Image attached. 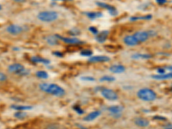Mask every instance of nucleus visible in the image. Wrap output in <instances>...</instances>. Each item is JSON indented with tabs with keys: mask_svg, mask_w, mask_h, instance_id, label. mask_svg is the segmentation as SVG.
Returning a JSON list of instances; mask_svg holds the SVG:
<instances>
[{
	"mask_svg": "<svg viewBox=\"0 0 172 129\" xmlns=\"http://www.w3.org/2000/svg\"><path fill=\"white\" fill-rule=\"evenodd\" d=\"M171 90H172V88H171Z\"/></svg>",
	"mask_w": 172,
	"mask_h": 129,
	"instance_id": "37998d69",
	"label": "nucleus"
},
{
	"mask_svg": "<svg viewBox=\"0 0 172 129\" xmlns=\"http://www.w3.org/2000/svg\"><path fill=\"white\" fill-rule=\"evenodd\" d=\"M35 75H36L37 78H39L40 79H47V78H48V73L47 71H38L35 73Z\"/></svg>",
	"mask_w": 172,
	"mask_h": 129,
	"instance_id": "b1692460",
	"label": "nucleus"
},
{
	"mask_svg": "<svg viewBox=\"0 0 172 129\" xmlns=\"http://www.w3.org/2000/svg\"><path fill=\"white\" fill-rule=\"evenodd\" d=\"M163 129H172V124L165 125V126L163 127Z\"/></svg>",
	"mask_w": 172,
	"mask_h": 129,
	"instance_id": "4c0bfd02",
	"label": "nucleus"
},
{
	"mask_svg": "<svg viewBox=\"0 0 172 129\" xmlns=\"http://www.w3.org/2000/svg\"><path fill=\"white\" fill-rule=\"evenodd\" d=\"M14 2H16V3H19V4H22V3H25L27 0H13Z\"/></svg>",
	"mask_w": 172,
	"mask_h": 129,
	"instance_id": "58836bf2",
	"label": "nucleus"
},
{
	"mask_svg": "<svg viewBox=\"0 0 172 129\" xmlns=\"http://www.w3.org/2000/svg\"><path fill=\"white\" fill-rule=\"evenodd\" d=\"M80 54L82 55V56H84V57H91L92 54H93V53H92V51L90 49H85V50H82L81 51V53H80Z\"/></svg>",
	"mask_w": 172,
	"mask_h": 129,
	"instance_id": "bb28decb",
	"label": "nucleus"
},
{
	"mask_svg": "<svg viewBox=\"0 0 172 129\" xmlns=\"http://www.w3.org/2000/svg\"><path fill=\"white\" fill-rule=\"evenodd\" d=\"M138 97L145 102H153L157 99L156 92L149 88H143L137 92Z\"/></svg>",
	"mask_w": 172,
	"mask_h": 129,
	"instance_id": "7ed1b4c3",
	"label": "nucleus"
},
{
	"mask_svg": "<svg viewBox=\"0 0 172 129\" xmlns=\"http://www.w3.org/2000/svg\"><path fill=\"white\" fill-rule=\"evenodd\" d=\"M2 10V5H0V10Z\"/></svg>",
	"mask_w": 172,
	"mask_h": 129,
	"instance_id": "79ce46f5",
	"label": "nucleus"
},
{
	"mask_svg": "<svg viewBox=\"0 0 172 129\" xmlns=\"http://www.w3.org/2000/svg\"><path fill=\"white\" fill-rule=\"evenodd\" d=\"M24 31V29L17 24H10L6 28V32L12 35H18Z\"/></svg>",
	"mask_w": 172,
	"mask_h": 129,
	"instance_id": "423d86ee",
	"label": "nucleus"
},
{
	"mask_svg": "<svg viewBox=\"0 0 172 129\" xmlns=\"http://www.w3.org/2000/svg\"><path fill=\"white\" fill-rule=\"evenodd\" d=\"M101 94L105 99L108 101H116L119 98L118 94L115 91H114L113 89H108V88H102Z\"/></svg>",
	"mask_w": 172,
	"mask_h": 129,
	"instance_id": "20e7f679",
	"label": "nucleus"
},
{
	"mask_svg": "<svg viewBox=\"0 0 172 129\" xmlns=\"http://www.w3.org/2000/svg\"><path fill=\"white\" fill-rule=\"evenodd\" d=\"M7 80V76L6 74H5L4 72H1L0 71V82H4Z\"/></svg>",
	"mask_w": 172,
	"mask_h": 129,
	"instance_id": "2f4dec72",
	"label": "nucleus"
},
{
	"mask_svg": "<svg viewBox=\"0 0 172 129\" xmlns=\"http://www.w3.org/2000/svg\"><path fill=\"white\" fill-rule=\"evenodd\" d=\"M102 114L101 111L99 110H96V111H92L90 112V114H88L84 118V120L85 121H92L94 120H96L97 117H99L100 115Z\"/></svg>",
	"mask_w": 172,
	"mask_h": 129,
	"instance_id": "4468645a",
	"label": "nucleus"
},
{
	"mask_svg": "<svg viewBox=\"0 0 172 129\" xmlns=\"http://www.w3.org/2000/svg\"><path fill=\"white\" fill-rule=\"evenodd\" d=\"M96 4H97V5H98L99 7H101V8L107 9L108 12L110 13V15L116 16L117 13H118L116 9L114 6H112V5H109L108 4H106V3H103V2H96Z\"/></svg>",
	"mask_w": 172,
	"mask_h": 129,
	"instance_id": "9d476101",
	"label": "nucleus"
},
{
	"mask_svg": "<svg viewBox=\"0 0 172 129\" xmlns=\"http://www.w3.org/2000/svg\"><path fill=\"white\" fill-rule=\"evenodd\" d=\"M69 34L72 35V36H76V35H78L80 34V31H79V30H71L69 31Z\"/></svg>",
	"mask_w": 172,
	"mask_h": 129,
	"instance_id": "7c9ffc66",
	"label": "nucleus"
},
{
	"mask_svg": "<svg viewBox=\"0 0 172 129\" xmlns=\"http://www.w3.org/2000/svg\"><path fill=\"white\" fill-rule=\"evenodd\" d=\"M27 113H24V112H23V111H16L15 114H14V116H15L16 118H17V119H23L25 117H27Z\"/></svg>",
	"mask_w": 172,
	"mask_h": 129,
	"instance_id": "a878e982",
	"label": "nucleus"
},
{
	"mask_svg": "<svg viewBox=\"0 0 172 129\" xmlns=\"http://www.w3.org/2000/svg\"><path fill=\"white\" fill-rule=\"evenodd\" d=\"M133 35L135 37V39L138 40L139 43L145 42V41H146L150 38L147 31H137Z\"/></svg>",
	"mask_w": 172,
	"mask_h": 129,
	"instance_id": "6e6552de",
	"label": "nucleus"
},
{
	"mask_svg": "<svg viewBox=\"0 0 172 129\" xmlns=\"http://www.w3.org/2000/svg\"><path fill=\"white\" fill-rule=\"evenodd\" d=\"M84 14H85V16L88 18L91 19V20H94L96 18H99V17H102L103 16L102 12H85Z\"/></svg>",
	"mask_w": 172,
	"mask_h": 129,
	"instance_id": "4be33fe9",
	"label": "nucleus"
},
{
	"mask_svg": "<svg viewBox=\"0 0 172 129\" xmlns=\"http://www.w3.org/2000/svg\"><path fill=\"white\" fill-rule=\"evenodd\" d=\"M56 36L58 37V39L62 41H64L67 44H71V45H74V44H79V43H83L81 40L78 39L77 37L75 36H72V37H63L61 35H56Z\"/></svg>",
	"mask_w": 172,
	"mask_h": 129,
	"instance_id": "1a4fd4ad",
	"label": "nucleus"
},
{
	"mask_svg": "<svg viewBox=\"0 0 172 129\" xmlns=\"http://www.w3.org/2000/svg\"><path fill=\"white\" fill-rule=\"evenodd\" d=\"M108 35V30H103V31H101L100 33H98V35L96 36V40H97L98 42H100V43H103V42H105L106 40H107Z\"/></svg>",
	"mask_w": 172,
	"mask_h": 129,
	"instance_id": "2eb2a0df",
	"label": "nucleus"
},
{
	"mask_svg": "<svg viewBox=\"0 0 172 129\" xmlns=\"http://www.w3.org/2000/svg\"><path fill=\"white\" fill-rule=\"evenodd\" d=\"M152 78L154 79L157 80H167L171 79L172 78V72H169V73H163V74H157V75H153Z\"/></svg>",
	"mask_w": 172,
	"mask_h": 129,
	"instance_id": "a211bd4d",
	"label": "nucleus"
},
{
	"mask_svg": "<svg viewBox=\"0 0 172 129\" xmlns=\"http://www.w3.org/2000/svg\"><path fill=\"white\" fill-rule=\"evenodd\" d=\"M89 30H90V33H92L93 35H98L99 31H98V30L96 28V27H92V26H91V27H90V28H89Z\"/></svg>",
	"mask_w": 172,
	"mask_h": 129,
	"instance_id": "c756f323",
	"label": "nucleus"
},
{
	"mask_svg": "<svg viewBox=\"0 0 172 129\" xmlns=\"http://www.w3.org/2000/svg\"><path fill=\"white\" fill-rule=\"evenodd\" d=\"M148 32V35L150 36V38H152V37H155V36H157V32L156 30H147Z\"/></svg>",
	"mask_w": 172,
	"mask_h": 129,
	"instance_id": "c85d7f7f",
	"label": "nucleus"
},
{
	"mask_svg": "<svg viewBox=\"0 0 172 129\" xmlns=\"http://www.w3.org/2000/svg\"><path fill=\"white\" fill-rule=\"evenodd\" d=\"M74 109H75V110L77 111V113H78V114H84V111H83L82 109H80L79 107H78V106H75V107H74Z\"/></svg>",
	"mask_w": 172,
	"mask_h": 129,
	"instance_id": "72a5a7b5",
	"label": "nucleus"
},
{
	"mask_svg": "<svg viewBox=\"0 0 172 129\" xmlns=\"http://www.w3.org/2000/svg\"><path fill=\"white\" fill-rule=\"evenodd\" d=\"M153 18L152 15L142 16H132L130 18V21H139V20H150Z\"/></svg>",
	"mask_w": 172,
	"mask_h": 129,
	"instance_id": "5701e85b",
	"label": "nucleus"
},
{
	"mask_svg": "<svg viewBox=\"0 0 172 129\" xmlns=\"http://www.w3.org/2000/svg\"><path fill=\"white\" fill-rule=\"evenodd\" d=\"M53 1H72V0H53Z\"/></svg>",
	"mask_w": 172,
	"mask_h": 129,
	"instance_id": "ea45409f",
	"label": "nucleus"
},
{
	"mask_svg": "<svg viewBox=\"0 0 172 129\" xmlns=\"http://www.w3.org/2000/svg\"><path fill=\"white\" fill-rule=\"evenodd\" d=\"M47 43L50 46H57L59 45V39L56 35H49L45 38Z\"/></svg>",
	"mask_w": 172,
	"mask_h": 129,
	"instance_id": "dca6fc26",
	"label": "nucleus"
},
{
	"mask_svg": "<svg viewBox=\"0 0 172 129\" xmlns=\"http://www.w3.org/2000/svg\"><path fill=\"white\" fill-rule=\"evenodd\" d=\"M154 120H166V118L163 117V116H160V115H156L153 117Z\"/></svg>",
	"mask_w": 172,
	"mask_h": 129,
	"instance_id": "473e14b6",
	"label": "nucleus"
},
{
	"mask_svg": "<svg viewBox=\"0 0 172 129\" xmlns=\"http://www.w3.org/2000/svg\"><path fill=\"white\" fill-rule=\"evenodd\" d=\"M80 79L83 81H89V82H94L96 80L94 77H90V76H82Z\"/></svg>",
	"mask_w": 172,
	"mask_h": 129,
	"instance_id": "cd10ccee",
	"label": "nucleus"
},
{
	"mask_svg": "<svg viewBox=\"0 0 172 129\" xmlns=\"http://www.w3.org/2000/svg\"><path fill=\"white\" fill-rule=\"evenodd\" d=\"M134 123L139 127H146L150 124L149 120L145 118H136L134 120Z\"/></svg>",
	"mask_w": 172,
	"mask_h": 129,
	"instance_id": "f3484780",
	"label": "nucleus"
},
{
	"mask_svg": "<svg viewBox=\"0 0 172 129\" xmlns=\"http://www.w3.org/2000/svg\"><path fill=\"white\" fill-rule=\"evenodd\" d=\"M157 71L158 72V74H163L165 73V68H158Z\"/></svg>",
	"mask_w": 172,
	"mask_h": 129,
	"instance_id": "c9c22d12",
	"label": "nucleus"
},
{
	"mask_svg": "<svg viewBox=\"0 0 172 129\" xmlns=\"http://www.w3.org/2000/svg\"><path fill=\"white\" fill-rule=\"evenodd\" d=\"M79 127H80L81 129H87V128H85V127H84L83 126H79Z\"/></svg>",
	"mask_w": 172,
	"mask_h": 129,
	"instance_id": "a19ab883",
	"label": "nucleus"
},
{
	"mask_svg": "<svg viewBox=\"0 0 172 129\" xmlns=\"http://www.w3.org/2000/svg\"><path fill=\"white\" fill-rule=\"evenodd\" d=\"M8 71L10 73L17 75H23L25 71V67L20 63H14L8 66Z\"/></svg>",
	"mask_w": 172,
	"mask_h": 129,
	"instance_id": "39448f33",
	"label": "nucleus"
},
{
	"mask_svg": "<svg viewBox=\"0 0 172 129\" xmlns=\"http://www.w3.org/2000/svg\"><path fill=\"white\" fill-rule=\"evenodd\" d=\"M123 109H124V108H123L122 106L113 105V106H110L108 108V112L114 117H120L121 115V114H122Z\"/></svg>",
	"mask_w": 172,
	"mask_h": 129,
	"instance_id": "0eeeda50",
	"label": "nucleus"
},
{
	"mask_svg": "<svg viewBox=\"0 0 172 129\" xmlns=\"http://www.w3.org/2000/svg\"><path fill=\"white\" fill-rule=\"evenodd\" d=\"M11 109H15L16 111H25L32 109L33 107L30 105H11Z\"/></svg>",
	"mask_w": 172,
	"mask_h": 129,
	"instance_id": "412c9836",
	"label": "nucleus"
},
{
	"mask_svg": "<svg viewBox=\"0 0 172 129\" xmlns=\"http://www.w3.org/2000/svg\"><path fill=\"white\" fill-rule=\"evenodd\" d=\"M132 59L134 60H148V59H151L152 58V55L148 54H133L132 56Z\"/></svg>",
	"mask_w": 172,
	"mask_h": 129,
	"instance_id": "6ab92c4d",
	"label": "nucleus"
},
{
	"mask_svg": "<svg viewBox=\"0 0 172 129\" xmlns=\"http://www.w3.org/2000/svg\"><path fill=\"white\" fill-rule=\"evenodd\" d=\"M109 71L113 73H122L126 71V67L122 64H113L109 67Z\"/></svg>",
	"mask_w": 172,
	"mask_h": 129,
	"instance_id": "ddd939ff",
	"label": "nucleus"
},
{
	"mask_svg": "<svg viewBox=\"0 0 172 129\" xmlns=\"http://www.w3.org/2000/svg\"><path fill=\"white\" fill-rule=\"evenodd\" d=\"M54 54L56 55V56H58V57H59V58L63 57V54H62V53H60V52H54Z\"/></svg>",
	"mask_w": 172,
	"mask_h": 129,
	"instance_id": "e433bc0d",
	"label": "nucleus"
},
{
	"mask_svg": "<svg viewBox=\"0 0 172 129\" xmlns=\"http://www.w3.org/2000/svg\"><path fill=\"white\" fill-rule=\"evenodd\" d=\"M123 42L127 45V46H129V47H134V46L139 45L138 40L135 39V37L133 35H127V36H125L124 39H123Z\"/></svg>",
	"mask_w": 172,
	"mask_h": 129,
	"instance_id": "f8f14e48",
	"label": "nucleus"
},
{
	"mask_svg": "<svg viewBox=\"0 0 172 129\" xmlns=\"http://www.w3.org/2000/svg\"><path fill=\"white\" fill-rule=\"evenodd\" d=\"M156 3L159 5H165L167 3V0H156Z\"/></svg>",
	"mask_w": 172,
	"mask_h": 129,
	"instance_id": "f704fd0d",
	"label": "nucleus"
},
{
	"mask_svg": "<svg viewBox=\"0 0 172 129\" xmlns=\"http://www.w3.org/2000/svg\"><path fill=\"white\" fill-rule=\"evenodd\" d=\"M59 13L54 10H46L40 11L37 15V18L44 23H52L59 19Z\"/></svg>",
	"mask_w": 172,
	"mask_h": 129,
	"instance_id": "f03ea898",
	"label": "nucleus"
},
{
	"mask_svg": "<svg viewBox=\"0 0 172 129\" xmlns=\"http://www.w3.org/2000/svg\"><path fill=\"white\" fill-rule=\"evenodd\" d=\"M115 80V78L112 76H103L100 78V82H114Z\"/></svg>",
	"mask_w": 172,
	"mask_h": 129,
	"instance_id": "393cba45",
	"label": "nucleus"
},
{
	"mask_svg": "<svg viewBox=\"0 0 172 129\" xmlns=\"http://www.w3.org/2000/svg\"><path fill=\"white\" fill-rule=\"evenodd\" d=\"M30 60L34 63H42V64H50V60H47L45 58H41V57H38V56H34L32 57Z\"/></svg>",
	"mask_w": 172,
	"mask_h": 129,
	"instance_id": "aec40b11",
	"label": "nucleus"
},
{
	"mask_svg": "<svg viewBox=\"0 0 172 129\" xmlns=\"http://www.w3.org/2000/svg\"><path fill=\"white\" fill-rule=\"evenodd\" d=\"M39 88L40 90L44 91L46 93L50 95H53L54 96L61 97L65 95V90L61 86L56 85V84H47V83H42L40 84Z\"/></svg>",
	"mask_w": 172,
	"mask_h": 129,
	"instance_id": "f257e3e1",
	"label": "nucleus"
},
{
	"mask_svg": "<svg viewBox=\"0 0 172 129\" xmlns=\"http://www.w3.org/2000/svg\"><path fill=\"white\" fill-rule=\"evenodd\" d=\"M110 58L104 55H97V56H91L89 58L88 61L91 63H97V62H108Z\"/></svg>",
	"mask_w": 172,
	"mask_h": 129,
	"instance_id": "9b49d317",
	"label": "nucleus"
}]
</instances>
